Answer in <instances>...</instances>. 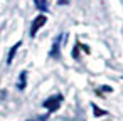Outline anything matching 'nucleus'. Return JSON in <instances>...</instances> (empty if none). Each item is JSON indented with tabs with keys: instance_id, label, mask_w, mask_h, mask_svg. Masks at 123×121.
I'll return each instance as SVG.
<instances>
[{
	"instance_id": "nucleus-1",
	"label": "nucleus",
	"mask_w": 123,
	"mask_h": 121,
	"mask_svg": "<svg viewBox=\"0 0 123 121\" xmlns=\"http://www.w3.org/2000/svg\"><path fill=\"white\" fill-rule=\"evenodd\" d=\"M61 103H62V96H61V94H56V96H51L49 99L44 101V108H47V109L52 113V111H57V109H59Z\"/></svg>"
},
{
	"instance_id": "nucleus-2",
	"label": "nucleus",
	"mask_w": 123,
	"mask_h": 121,
	"mask_svg": "<svg viewBox=\"0 0 123 121\" xmlns=\"http://www.w3.org/2000/svg\"><path fill=\"white\" fill-rule=\"evenodd\" d=\"M47 22V17L44 15V14H39L36 19H34V22H32V25H31V37H36V34H37V30L44 25Z\"/></svg>"
},
{
	"instance_id": "nucleus-3",
	"label": "nucleus",
	"mask_w": 123,
	"mask_h": 121,
	"mask_svg": "<svg viewBox=\"0 0 123 121\" xmlns=\"http://www.w3.org/2000/svg\"><path fill=\"white\" fill-rule=\"evenodd\" d=\"M62 37H64L62 34L56 37V40H54V44H52V47H51V52H49L51 57H56V59L59 57V49H61V40H62Z\"/></svg>"
},
{
	"instance_id": "nucleus-4",
	"label": "nucleus",
	"mask_w": 123,
	"mask_h": 121,
	"mask_svg": "<svg viewBox=\"0 0 123 121\" xmlns=\"http://www.w3.org/2000/svg\"><path fill=\"white\" fill-rule=\"evenodd\" d=\"M22 46V42H17L12 49H10V52H9V57H7V64H12V61H14V57H15V54H17V49Z\"/></svg>"
},
{
	"instance_id": "nucleus-5",
	"label": "nucleus",
	"mask_w": 123,
	"mask_h": 121,
	"mask_svg": "<svg viewBox=\"0 0 123 121\" xmlns=\"http://www.w3.org/2000/svg\"><path fill=\"white\" fill-rule=\"evenodd\" d=\"M25 79H27V72H25V71H22V72H20V76H19V84H17V87H19V89H24V87H25Z\"/></svg>"
},
{
	"instance_id": "nucleus-6",
	"label": "nucleus",
	"mask_w": 123,
	"mask_h": 121,
	"mask_svg": "<svg viewBox=\"0 0 123 121\" xmlns=\"http://www.w3.org/2000/svg\"><path fill=\"white\" fill-rule=\"evenodd\" d=\"M36 5H37V9H39V10L47 12V2H46V0H36Z\"/></svg>"
},
{
	"instance_id": "nucleus-7",
	"label": "nucleus",
	"mask_w": 123,
	"mask_h": 121,
	"mask_svg": "<svg viewBox=\"0 0 123 121\" xmlns=\"http://www.w3.org/2000/svg\"><path fill=\"white\" fill-rule=\"evenodd\" d=\"M93 109H94V114H96V116H101V114H106L105 111H99V108H96V106H93Z\"/></svg>"
},
{
	"instance_id": "nucleus-8",
	"label": "nucleus",
	"mask_w": 123,
	"mask_h": 121,
	"mask_svg": "<svg viewBox=\"0 0 123 121\" xmlns=\"http://www.w3.org/2000/svg\"><path fill=\"white\" fill-rule=\"evenodd\" d=\"M57 4H59V5H68L69 0H57Z\"/></svg>"
},
{
	"instance_id": "nucleus-9",
	"label": "nucleus",
	"mask_w": 123,
	"mask_h": 121,
	"mask_svg": "<svg viewBox=\"0 0 123 121\" xmlns=\"http://www.w3.org/2000/svg\"><path fill=\"white\" fill-rule=\"evenodd\" d=\"M34 2H36V0H34Z\"/></svg>"
}]
</instances>
